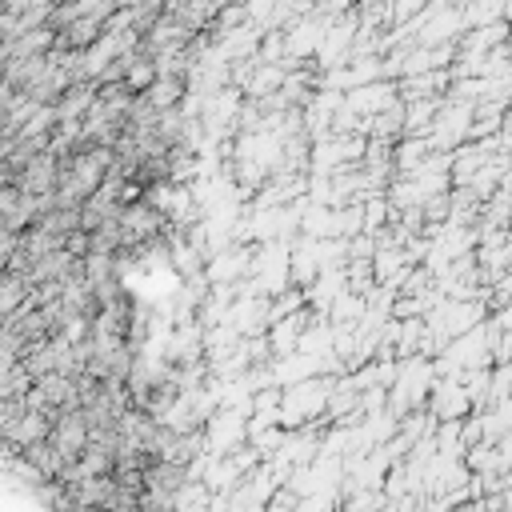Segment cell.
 <instances>
[{
	"label": "cell",
	"instance_id": "obj_1",
	"mask_svg": "<svg viewBox=\"0 0 512 512\" xmlns=\"http://www.w3.org/2000/svg\"><path fill=\"white\" fill-rule=\"evenodd\" d=\"M496 464H500V472H512V432H508V436H500V448H496Z\"/></svg>",
	"mask_w": 512,
	"mask_h": 512
}]
</instances>
